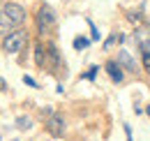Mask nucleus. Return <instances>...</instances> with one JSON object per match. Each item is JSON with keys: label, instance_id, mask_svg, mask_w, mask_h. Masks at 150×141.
I'll list each match as a JSON object with an SVG mask.
<instances>
[{"label": "nucleus", "instance_id": "7ed1b4c3", "mask_svg": "<svg viewBox=\"0 0 150 141\" xmlns=\"http://www.w3.org/2000/svg\"><path fill=\"white\" fill-rule=\"evenodd\" d=\"M2 14L9 21V26H21L25 21V9L21 5H16V2H5L2 5Z\"/></svg>", "mask_w": 150, "mask_h": 141}, {"label": "nucleus", "instance_id": "423d86ee", "mask_svg": "<svg viewBox=\"0 0 150 141\" xmlns=\"http://www.w3.org/2000/svg\"><path fill=\"white\" fill-rule=\"evenodd\" d=\"M118 65H120V67H125L127 72H134V74L139 72L136 60H134V58L129 56V51H125V49H120V51H118Z\"/></svg>", "mask_w": 150, "mask_h": 141}, {"label": "nucleus", "instance_id": "f257e3e1", "mask_svg": "<svg viewBox=\"0 0 150 141\" xmlns=\"http://www.w3.org/2000/svg\"><path fill=\"white\" fill-rule=\"evenodd\" d=\"M35 23H37V33L39 35L51 33V28L56 26V12H53L49 5H39L37 14H35Z\"/></svg>", "mask_w": 150, "mask_h": 141}, {"label": "nucleus", "instance_id": "6e6552de", "mask_svg": "<svg viewBox=\"0 0 150 141\" xmlns=\"http://www.w3.org/2000/svg\"><path fill=\"white\" fill-rule=\"evenodd\" d=\"M35 65L39 70H46V46L44 44H35Z\"/></svg>", "mask_w": 150, "mask_h": 141}, {"label": "nucleus", "instance_id": "f3484780", "mask_svg": "<svg viewBox=\"0 0 150 141\" xmlns=\"http://www.w3.org/2000/svg\"><path fill=\"white\" fill-rule=\"evenodd\" d=\"M127 19H129L132 23H139V21H141V14H139V12H129V14H127Z\"/></svg>", "mask_w": 150, "mask_h": 141}, {"label": "nucleus", "instance_id": "39448f33", "mask_svg": "<svg viewBox=\"0 0 150 141\" xmlns=\"http://www.w3.org/2000/svg\"><path fill=\"white\" fill-rule=\"evenodd\" d=\"M46 132H49L51 137H62V134H65V118L53 111V113L46 118Z\"/></svg>", "mask_w": 150, "mask_h": 141}, {"label": "nucleus", "instance_id": "dca6fc26", "mask_svg": "<svg viewBox=\"0 0 150 141\" xmlns=\"http://www.w3.org/2000/svg\"><path fill=\"white\" fill-rule=\"evenodd\" d=\"M23 83H25V86H30V88H37V81H35L33 76H28V74H23Z\"/></svg>", "mask_w": 150, "mask_h": 141}, {"label": "nucleus", "instance_id": "9b49d317", "mask_svg": "<svg viewBox=\"0 0 150 141\" xmlns=\"http://www.w3.org/2000/svg\"><path fill=\"white\" fill-rule=\"evenodd\" d=\"M9 28H12V26H9V21L5 19L2 9H0V35H2V37H5V35H9Z\"/></svg>", "mask_w": 150, "mask_h": 141}, {"label": "nucleus", "instance_id": "1a4fd4ad", "mask_svg": "<svg viewBox=\"0 0 150 141\" xmlns=\"http://www.w3.org/2000/svg\"><path fill=\"white\" fill-rule=\"evenodd\" d=\"M122 39H125V35H122V33H113V35L104 42V51H109L111 46H115V44H118V42H122Z\"/></svg>", "mask_w": 150, "mask_h": 141}, {"label": "nucleus", "instance_id": "0eeeda50", "mask_svg": "<svg viewBox=\"0 0 150 141\" xmlns=\"http://www.w3.org/2000/svg\"><path fill=\"white\" fill-rule=\"evenodd\" d=\"M106 74L111 76V81L113 83H120L122 79H125V72H122V67L118 65V60H106Z\"/></svg>", "mask_w": 150, "mask_h": 141}, {"label": "nucleus", "instance_id": "2eb2a0df", "mask_svg": "<svg viewBox=\"0 0 150 141\" xmlns=\"http://www.w3.org/2000/svg\"><path fill=\"white\" fill-rule=\"evenodd\" d=\"M141 60H143V70L150 74V53H141Z\"/></svg>", "mask_w": 150, "mask_h": 141}, {"label": "nucleus", "instance_id": "20e7f679", "mask_svg": "<svg viewBox=\"0 0 150 141\" xmlns=\"http://www.w3.org/2000/svg\"><path fill=\"white\" fill-rule=\"evenodd\" d=\"M62 67V58H60V51H58L56 44H46V70L58 74Z\"/></svg>", "mask_w": 150, "mask_h": 141}, {"label": "nucleus", "instance_id": "aec40b11", "mask_svg": "<svg viewBox=\"0 0 150 141\" xmlns=\"http://www.w3.org/2000/svg\"><path fill=\"white\" fill-rule=\"evenodd\" d=\"M146 113H148V116H150V104H148V106H146Z\"/></svg>", "mask_w": 150, "mask_h": 141}, {"label": "nucleus", "instance_id": "ddd939ff", "mask_svg": "<svg viewBox=\"0 0 150 141\" xmlns=\"http://www.w3.org/2000/svg\"><path fill=\"white\" fill-rule=\"evenodd\" d=\"M97 72H99V67H97V65H93L90 70H88L86 74H83V79H88V81H95V76H97Z\"/></svg>", "mask_w": 150, "mask_h": 141}, {"label": "nucleus", "instance_id": "f8f14e48", "mask_svg": "<svg viewBox=\"0 0 150 141\" xmlns=\"http://www.w3.org/2000/svg\"><path fill=\"white\" fill-rule=\"evenodd\" d=\"M88 44H90V39H88V37H76V39H74V49H76V51L86 49Z\"/></svg>", "mask_w": 150, "mask_h": 141}, {"label": "nucleus", "instance_id": "f03ea898", "mask_svg": "<svg viewBox=\"0 0 150 141\" xmlns=\"http://www.w3.org/2000/svg\"><path fill=\"white\" fill-rule=\"evenodd\" d=\"M25 42H28V33L25 30H12L9 35L2 37V51L5 53H19L23 46H25Z\"/></svg>", "mask_w": 150, "mask_h": 141}, {"label": "nucleus", "instance_id": "9d476101", "mask_svg": "<svg viewBox=\"0 0 150 141\" xmlns=\"http://www.w3.org/2000/svg\"><path fill=\"white\" fill-rule=\"evenodd\" d=\"M16 127H19L21 132H25V130L33 127V120H30L28 116H19V118H16Z\"/></svg>", "mask_w": 150, "mask_h": 141}, {"label": "nucleus", "instance_id": "4468645a", "mask_svg": "<svg viewBox=\"0 0 150 141\" xmlns=\"http://www.w3.org/2000/svg\"><path fill=\"white\" fill-rule=\"evenodd\" d=\"M88 26H90V39H95V42H97V39H99V30H97V26H95L90 19H88Z\"/></svg>", "mask_w": 150, "mask_h": 141}, {"label": "nucleus", "instance_id": "6ab92c4d", "mask_svg": "<svg viewBox=\"0 0 150 141\" xmlns=\"http://www.w3.org/2000/svg\"><path fill=\"white\" fill-rule=\"evenodd\" d=\"M7 88V83H5V79H0V90H5Z\"/></svg>", "mask_w": 150, "mask_h": 141}, {"label": "nucleus", "instance_id": "a211bd4d", "mask_svg": "<svg viewBox=\"0 0 150 141\" xmlns=\"http://www.w3.org/2000/svg\"><path fill=\"white\" fill-rule=\"evenodd\" d=\"M125 137H127V141H134V137H132V127H129V125H125Z\"/></svg>", "mask_w": 150, "mask_h": 141}]
</instances>
